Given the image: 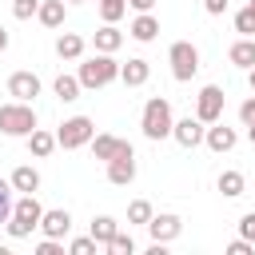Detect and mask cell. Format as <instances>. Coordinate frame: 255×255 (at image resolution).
<instances>
[{
  "label": "cell",
  "instance_id": "25",
  "mask_svg": "<svg viewBox=\"0 0 255 255\" xmlns=\"http://www.w3.org/2000/svg\"><path fill=\"white\" fill-rule=\"evenodd\" d=\"M151 215H155V211H151L147 199H131V203H128V223H143V227H147Z\"/></svg>",
  "mask_w": 255,
  "mask_h": 255
},
{
  "label": "cell",
  "instance_id": "31",
  "mask_svg": "<svg viewBox=\"0 0 255 255\" xmlns=\"http://www.w3.org/2000/svg\"><path fill=\"white\" fill-rule=\"evenodd\" d=\"M36 8H40V0H16V4H12V16H16V20H32Z\"/></svg>",
  "mask_w": 255,
  "mask_h": 255
},
{
  "label": "cell",
  "instance_id": "29",
  "mask_svg": "<svg viewBox=\"0 0 255 255\" xmlns=\"http://www.w3.org/2000/svg\"><path fill=\"white\" fill-rule=\"evenodd\" d=\"M235 32L255 36V12H251V8H239V12H235Z\"/></svg>",
  "mask_w": 255,
  "mask_h": 255
},
{
  "label": "cell",
  "instance_id": "30",
  "mask_svg": "<svg viewBox=\"0 0 255 255\" xmlns=\"http://www.w3.org/2000/svg\"><path fill=\"white\" fill-rule=\"evenodd\" d=\"M68 251H72V255H96V239H92V235H80V239L68 243Z\"/></svg>",
  "mask_w": 255,
  "mask_h": 255
},
{
  "label": "cell",
  "instance_id": "7",
  "mask_svg": "<svg viewBox=\"0 0 255 255\" xmlns=\"http://www.w3.org/2000/svg\"><path fill=\"white\" fill-rule=\"evenodd\" d=\"M219 116H223V88L207 84V88L195 96V120H203V124H215Z\"/></svg>",
  "mask_w": 255,
  "mask_h": 255
},
{
  "label": "cell",
  "instance_id": "32",
  "mask_svg": "<svg viewBox=\"0 0 255 255\" xmlns=\"http://www.w3.org/2000/svg\"><path fill=\"white\" fill-rule=\"evenodd\" d=\"M8 215H12V183L0 179V223H8Z\"/></svg>",
  "mask_w": 255,
  "mask_h": 255
},
{
  "label": "cell",
  "instance_id": "20",
  "mask_svg": "<svg viewBox=\"0 0 255 255\" xmlns=\"http://www.w3.org/2000/svg\"><path fill=\"white\" fill-rule=\"evenodd\" d=\"M36 16H40L44 28H60V24H64V0H44V4L36 8Z\"/></svg>",
  "mask_w": 255,
  "mask_h": 255
},
{
  "label": "cell",
  "instance_id": "19",
  "mask_svg": "<svg viewBox=\"0 0 255 255\" xmlns=\"http://www.w3.org/2000/svg\"><path fill=\"white\" fill-rule=\"evenodd\" d=\"M155 32H159V20H155L151 12H139V16L131 20V36H135V40L147 44V40H155Z\"/></svg>",
  "mask_w": 255,
  "mask_h": 255
},
{
  "label": "cell",
  "instance_id": "5",
  "mask_svg": "<svg viewBox=\"0 0 255 255\" xmlns=\"http://www.w3.org/2000/svg\"><path fill=\"white\" fill-rule=\"evenodd\" d=\"M167 60H171V76H175L179 84H187V80L199 72V52H195V44H187V40H175L171 52H167Z\"/></svg>",
  "mask_w": 255,
  "mask_h": 255
},
{
  "label": "cell",
  "instance_id": "14",
  "mask_svg": "<svg viewBox=\"0 0 255 255\" xmlns=\"http://www.w3.org/2000/svg\"><path fill=\"white\" fill-rule=\"evenodd\" d=\"M235 139H239V135H235V128H223L219 120L203 131V143H207L211 151H231V147H235Z\"/></svg>",
  "mask_w": 255,
  "mask_h": 255
},
{
  "label": "cell",
  "instance_id": "3",
  "mask_svg": "<svg viewBox=\"0 0 255 255\" xmlns=\"http://www.w3.org/2000/svg\"><path fill=\"white\" fill-rule=\"evenodd\" d=\"M171 104L163 100V96H151L147 104H143V120H139V128H143V135L147 139H167L171 135Z\"/></svg>",
  "mask_w": 255,
  "mask_h": 255
},
{
  "label": "cell",
  "instance_id": "6",
  "mask_svg": "<svg viewBox=\"0 0 255 255\" xmlns=\"http://www.w3.org/2000/svg\"><path fill=\"white\" fill-rule=\"evenodd\" d=\"M92 135H96V128H92V120L88 116H72V120H64L60 124V131H56V147H84V143H92Z\"/></svg>",
  "mask_w": 255,
  "mask_h": 255
},
{
  "label": "cell",
  "instance_id": "38",
  "mask_svg": "<svg viewBox=\"0 0 255 255\" xmlns=\"http://www.w3.org/2000/svg\"><path fill=\"white\" fill-rule=\"evenodd\" d=\"M128 4H131L135 12H151V8H155V0H128Z\"/></svg>",
  "mask_w": 255,
  "mask_h": 255
},
{
  "label": "cell",
  "instance_id": "10",
  "mask_svg": "<svg viewBox=\"0 0 255 255\" xmlns=\"http://www.w3.org/2000/svg\"><path fill=\"white\" fill-rule=\"evenodd\" d=\"M203 131H207L203 120H191V116L179 120V124H171V135H175L179 147H199V143H203Z\"/></svg>",
  "mask_w": 255,
  "mask_h": 255
},
{
  "label": "cell",
  "instance_id": "2",
  "mask_svg": "<svg viewBox=\"0 0 255 255\" xmlns=\"http://www.w3.org/2000/svg\"><path fill=\"white\" fill-rule=\"evenodd\" d=\"M40 215H44L40 199H36V195H20V199L12 203V215H8V235H12V239L32 235V231L40 227Z\"/></svg>",
  "mask_w": 255,
  "mask_h": 255
},
{
  "label": "cell",
  "instance_id": "4",
  "mask_svg": "<svg viewBox=\"0 0 255 255\" xmlns=\"http://www.w3.org/2000/svg\"><path fill=\"white\" fill-rule=\"evenodd\" d=\"M0 131L4 135H32L36 131V112H32V104H24V100H16V104H4L0 108Z\"/></svg>",
  "mask_w": 255,
  "mask_h": 255
},
{
  "label": "cell",
  "instance_id": "37",
  "mask_svg": "<svg viewBox=\"0 0 255 255\" xmlns=\"http://www.w3.org/2000/svg\"><path fill=\"white\" fill-rule=\"evenodd\" d=\"M203 8H207L211 16H219V12H227V0H203Z\"/></svg>",
  "mask_w": 255,
  "mask_h": 255
},
{
  "label": "cell",
  "instance_id": "24",
  "mask_svg": "<svg viewBox=\"0 0 255 255\" xmlns=\"http://www.w3.org/2000/svg\"><path fill=\"white\" fill-rule=\"evenodd\" d=\"M116 231H120V223H116L112 215H100V219H92V239H96V243H104V247H108V239H112Z\"/></svg>",
  "mask_w": 255,
  "mask_h": 255
},
{
  "label": "cell",
  "instance_id": "34",
  "mask_svg": "<svg viewBox=\"0 0 255 255\" xmlns=\"http://www.w3.org/2000/svg\"><path fill=\"white\" fill-rule=\"evenodd\" d=\"M239 231H243V239H247V243H255V211H247V215L239 219Z\"/></svg>",
  "mask_w": 255,
  "mask_h": 255
},
{
  "label": "cell",
  "instance_id": "8",
  "mask_svg": "<svg viewBox=\"0 0 255 255\" xmlns=\"http://www.w3.org/2000/svg\"><path fill=\"white\" fill-rule=\"evenodd\" d=\"M8 96L32 104V100L40 96V76H32V72H12V76H8Z\"/></svg>",
  "mask_w": 255,
  "mask_h": 255
},
{
  "label": "cell",
  "instance_id": "16",
  "mask_svg": "<svg viewBox=\"0 0 255 255\" xmlns=\"http://www.w3.org/2000/svg\"><path fill=\"white\" fill-rule=\"evenodd\" d=\"M147 76H151L147 60H128V64H120V80H124L128 88H139V84H147Z\"/></svg>",
  "mask_w": 255,
  "mask_h": 255
},
{
  "label": "cell",
  "instance_id": "40",
  "mask_svg": "<svg viewBox=\"0 0 255 255\" xmlns=\"http://www.w3.org/2000/svg\"><path fill=\"white\" fill-rule=\"evenodd\" d=\"M247 139H251V143H255V120H251V124H247Z\"/></svg>",
  "mask_w": 255,
  "mask_h": 255
},
{
  "label": "cell",
  "instance_id": "13",
  "mask_svg": "<svg viewBox=\"0 0 255 255\" xmlns=\"http://www.w3.org/2000/svg\"><path fill=\"white\" fill-rule=\"evenodd\" d=\"M124 151H131V143L128 139H120V135H92V155L96 159H116V155H124Z\"/></svg>",
  "mask_w": 255,
  "mask_h": 255
},
{
  "label": "cell",
  "instance_id": "12",
  "mask_svg": "<svg viewBox=\"0 0 255 255\" xmlns=\"http://www.w3.org/2000/svg\"><path fill=\"white\" fill-rule=\"evenodd\" d=\"M40 231H44L48 239H64V235L72 231V215H68L64 207H52V211L40 215Z\"/></svg>",
  "mask_w": 255,
  "mask_h": 255
},
{
  "label": "cell",
  "instance_id": "9",
  "mask_svg": "<svg viewBox=\"0 0 255 255\" xmlns=\"http://www.w3.org/2000/svg\"><path fill=\"white\" fill-rule=\"evenodd\" d=\"M147 231H151L155 243H167V239H175V235L183 231V219L171 215V211H163V215H151V219H147Z\"/></svg>",
  "mask_w": 255,
  "mask_h": 255
},
{
  "label": "cell",
  "instance_id": "36",
  "mask_svg": "<svg viewBox=\"0 0 255 255\" xmlns=\"http://www.w3.org/2000/svg\"><path fill=\"white\" fill-rule=\"evenodd\" d=\"M251 247H255V243L239 239V243H231V247H227V255H251Z\"/></svg>",
  "mask_w": 255,
  "mask_h": 255
},
{
  "label": "cell",
  "instance_id": "33",
  "mask_svg": "<svg viewBox=\"0 0 255 255\" xmlns=\"http://www.w3.org/2000/svg\"><path fill=\"white\" fill-rule=\"evenodd\" d=\"M36 255H64V247H60V239H48V235H44V239L36 243Z\"/></svg>",
  "mask_w": 255,
  "mask_h": 255
},
{
  "label": "cell",
  "instance_id": "18",
  "mask_svg": "<svg viewBox=\"0 0 255 255\" xmlns=\"http://www.w3.org/2000/svg\"><path fill=\"white\" fill-rule=\"evenodd\" d=\"M227 56H231V64H235V68H251V64H255V40H251V36L235 40Z\"/></svg>",
  "mask_w": 255,
  "mask_h": 255
},
{
  "label": "cell",
  "instance_id": "1",
  "mask_svg": "<svg viewBox=\"0 0 255 255\" xmlns=\"http://www.w3.org/2000/svg\"><path fill=\"white\" fill-rule=\"evenodd\" d=\"M76 80H80V88H108L112 80H120V64L112 60V52H100V56L80 64Z\"/></svg>",
  "mask_w": 255,
  "mask_h": 255
},
{
  "label": "cell",
  "instance_id": "15",
  "mask_svg": "<svg viewBox=\"0 0 255 255\" xmlns=\"http://www.w3.org/2000/svg\"><path fill=\"white\" fill-rule=\"evenodd\" d=\"M8 183H12V191H20V195H36V187H40V171L24 163V167H16V171H12V179H8Z\"/></svg>",
  "mask_w": 255,
  "mask_h": 255
},
{
  "label": "cell",
  "instance_id": "22",
  "mask_svg": "<svg viewBox=\"0 0 255 255\" xmlns=\"http://www.w3.org/2000/svg\"><path fill=\"white\" fill-rule=\"evenodd\" d=\"M120 44H124V32H120V28L104 24V28L96 32V52H116Z\"/></svg>",
  "mask_w": 255,
  "mask_h": 255
},
{
  "label": "cell",
  "instance_id": "21",
  "mask_svg": "<svg viewBox=\"0 0 255 255\" xmlns=\"http://www.w3.org/2000/svg\"><path fill=\"white\" fill-rule=\"evenodd\" d=\"M28 151H32V155H40V159H44V155H52V151H56V135L36 128V131L28 135Z\"/></svg>",
  "mask_w": 255,
  "mask_h": 255
},
{
  "label": "cell",
  "instance_id": "26",
  "mask_svg": "<svg viewBox=\"0 0 255 255\" xmlns=\"http://www.w3.org/2000/svg\"><path fill=\"white\" fill-rule=\"evenodd\" d=\"M56 96L68 104V100H76L80 96V80L76 76H56Z\"/></svg>",
  "mask_w": 255,
  "mask_h": 255
},
{
  "label": "cell",
  "instance_id": "23",
  "mask_svg": "<svg viewBox=\"0 0 255 255\" xmlns=\"http://www.w3.org/2000/svg\"><path fill=\"white\" fill-rule=\"evenodd\" d=\"M243 187H247V179H243V171H223V175H219V191H223L227 199H235V195H243Z\"/></svg>",
  "mask_w": 255,
  "mask_h": 255
},
{
  "label": "cell",
  "instance_id": "28",
  "mask_svg": "<svg viewBox=\"0 0 255 255\" xmlns=\"http://www.w3.org/2000/svg\"><path fill=\"white\" fill-rule=\"evenodd\" d=\"M108 251H112V255H131V251H135V243H131V235L116 231V235L108 239Z\"/></svg>",
  "mask_w": 255,
  "mask_h": 255
},
{
  "label": "cell",
  "instance_id": "42",
  "mask_svg": "<svg viewBox=\"0 0 255 255\" xmlns=\"http://www.w3.org/2000/svg\"><path fill=\"white\" fill-rule=\"evenodd\" d=\"M247 8H251V12H255V0H247Z\"/></svg>",
  "mask_w": 255,
  "mask_h": 255
},
{
  "label": "cell",
  "instance_id": "27",
  "mask_svg": "<svg viewBox=\"0 0 255 255\" xmlns=\"http://www.w3.org/2000/svg\"><path fill=\"white\" fill-rule=\"evenodd\" d=\"M124 12H128V0H100V16H104V24H116Z\"/></svg>",
  "mask_w": 255,
  "mask_h": 255
},
{
  "label": "cell",
  "instance_id": "11",
  "mask_svg": "<svg viewBox=\"0 0 255 255\" xmlns=\"http://www.w3.org/2000/svg\"><path fill=\"white\" fill-rule=\"evenodd\" d=\"M108 179H112L116 187H128V183L135 179V151H124V155L108 159Z\"/></svg>",
  "mask_w": 255,
  "mask_h": 255
},
{
  "label": "cell",
  "instance_id": "17",
  "mask_svg": "<svg viewBox=\"0 0 255 255\" xmlns=\"http://www.w3.org/2000/svg\"><path fill=\"white\" fill-rule=\"evenodd\" d=\"M56 56H60V60H80V56H84V36L64 32V36L56 40Z\"/></svg>",
  "mask_w": 255,
  "mask_h": 255
},
{
  "label": "cell",
  "instance_id": "41",
  "mask_svg": "<svg viewBox=\"0 0 255 255\" xmlns=\"http://www.w3.org/2000/svg\"><path fill=\"white\" fill-rule=\"evenodd\" d=\"M247 72H251V88H255V64H251V68H247Z\"/></svg>",
  "mask_w": 255,
  "mask_h": 255
},
{
  "label": "cell",
  "instance_id": "35",
  "mask_svg": "<svg viewBox=\"0 0 255 255\" xmlns=\"http://www.w3.org/2000/svg\"><path fill=\"white\" fill-rule=\"evenodd\" d=\"M239 120H243V124H251V120H255V96L239 104Z\"/></svg>",
  "mask_w": 255,
  "mask_h": 255
},
{
  "label": "cell",
  "instance_id": "39",
  "mask_svg": "<svg viewBox=\"0 0 255 255\" xmlns=\"http://www.w3.org/2000/svg\"><path fill=\"white\" fill-rule=\"evenodd\" d=\"M4 48H8V32L0 28V52H4Z\"/></svg>",
  "mask_w": 255,
  "mask_h": 255
}]
</instances>
